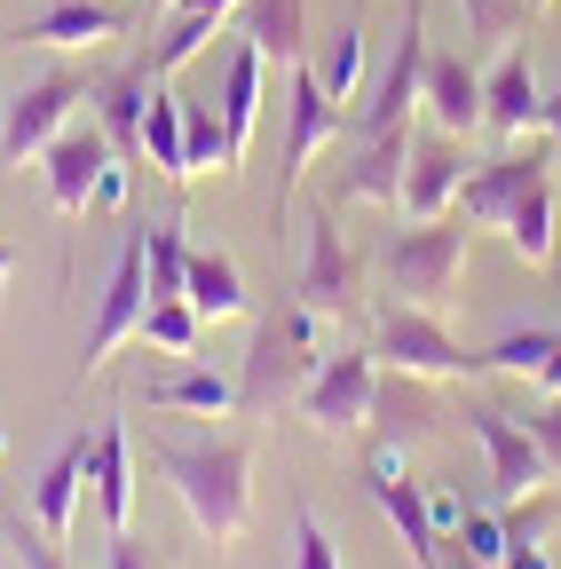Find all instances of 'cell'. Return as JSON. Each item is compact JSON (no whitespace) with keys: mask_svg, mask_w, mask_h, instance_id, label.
Segmentation results:
<instances>
[{"mask_svg":"<svg viewBox=\"0 0 561 569\" xmlns=\"http://www.w3.org/2000/svg\"><path fill=\"white\" fill-rule=\"evenodd\" d=\"M317 80H324L332 103H357V96H364V24L332 32V48L317 56Z\"/></svg>","mask_w":561,"mask_h":569,"instance_id":"obj_33","label":"cell"},{"mask_svg":"<svg viewBox=\"0 0 561 569\" xmlns=\"http://www.w3.org/2000/svg\"><path fill=\"white\" fill-rule=\"evenodd\" d=\"M545 159H561V151L538 134L530 151H507V159L474 167V174L459 182V213H467L474 230H507V213L522 206V190H530V182H545Z\"/></svg>","mask_w":561,"mask_h":569,"instance_id":"obj_12","label":"cell"},{"mask_svg":"<svg viewBox=\"0 0 561 569\" xmlns=\"http://www.w3.org/2000/svg\"><path fill=\"white\" fill-rule=\"evenodd\" d=\"M127 17L111 9V0H56V9L24 32H9L17 48H96V40H119Z\"/></svg>","mask_w":561,"mask_h":569,"instance_id":"obj_22","label":"cell"},{"mask_svg":"<svg viewBox=\"0 0 561 569\" xmlns=\"http://www.w3.org/2000/svg\"><path fill=\"white\" fill-rule=\"evenodd\" d=\"M143 396H151V411H190V419H230L238 411V380L198 372V365H182L167 380H143Z\"/></svg>","mask_w":561,"mask_h":569,"instance_id":"obj_24","label":"cell"},{"mask_svg":"<svg viewBox=\"0 0 561 569\" xmlns=\"http://www.w3.org/2000/svg\"><path fill=\"white\" fill-rule=\"evenodd\" d=\"M143 159L167 182H190V119H182V96L167 80L151 88V111H143Z\"/></svg>","mask_w":561,"mask_h":569,"instance_id":"obj_26","label":"cell"},{"mask_svg":"<svg viewBox=\"0 0 561 569\" xmlns=\"http://www.w3.org/2000/svg\"><path fill=\"white\" fill-rule=\"evenodd\" d=\"M553 261H561V238H553Z\"/></svg>","mask_w":561,"mask_h":569,"instance_id":"obj_52","label":"cell"},{"mask_svg":"<svg viewBox=\"0 0 561 569\" xmlns=\"http://www.w3.org/2000/svg\"><path fill=\"white\" fill-rule=\"evenodd\" d=\"M482 127H499V134H545V88H538V71H530V48H499V63L482 71Z\"/></svg>","mask_w":561,"mask_h":569,"instance_id":"obj_15","label":"cell"},{"mask_svg":"<svg viewBox=\"0 0 561 569\" xmlns=\"http://www.w3.org/2000/svg\"><path fill=\"white\" fill-rule=\"evenodd\" d=\"M403 167H411V127H388V134H364L357 159L340 174V198H380V206H403Z\"/></svg>","mask_w":561,"mask_h":569,"instance_id":"obj_20","label":"cell"},{"mask_svg":"<svg viewBox=\"0 0 561 569\" xmlns=\"http://www.w3.org/2000/svg\"><path fill=\"white\" fill-rule=\"evenodd\" d=\"M507 569H553V561H545V546H514V553H507Z\"/></svg>","mask_w":561,"mask_h":569,"instance_id":"obj_46","label":"cell"},{"mask_svg":"<svg viewBox=\"0 0 561 569\" xmlns=\"http://www.w3.org/2000/svg\"><path fill=\"white\" fill-rule=\"evenodd\" d=\"M17 553H24V569H72V561L56 553V538H40V522L24 507H17Z\"/></svg>","mask_w":561,"mask_h":569,"instance_id":"obj_41","label":"cell"},{"mask_svg":"<svg viewBox=\"0 0 561 569\" xmlns=\"http://www.w3.org/2000/svg\"><path fill=\"white\" fill-rule=\"evenodd\" d=\"M428 17L419 9H403V40H395V56H388V71L372 80V96H364V111H357V134H388V127H411V111L428 103Z\"/></svg>","mask_w":561,"mask_h":569,"instance_id":"obj_6","label":"cell"},{"mask_svg":"<svg viewBox=\"0 0 561 569\" xmlns=\"http://www.w3.org/2000/svg\"><path fill=\"white\" fill-rule=\"evenodd\" d=\"M134 340H151L159 356H198V340H206V317L174 293V301H151L143 309V332H134Z\"/></svg>","mask_w":561,"mask_h":569,"instance_id":"obj_31","label":"cell"},{"mask_svg":"<svg viewBox=\"0 0 561 569\" xmlns=\"http://www.w3.org/2000/svg\"><path fill=\"white\" fill-rule=\"evenodd\" d=\"M459 553H467L474 569H507V553H514V538H507V507H467Z\"/></svg>","mask_w":561,"mask_h":569,"instance_id":"obj_36","label":"cell"},{"mask_svg":"<svg viewBox=\"0 0 561 569\" xmlns=\"http://www.w3.org/2000/svg\"><path fill=\"white\" fill-rule=\"evenodd\" d=\"M182 119H190V174H206V167H238L222 111H206V103H182Z\"/></svg>","mask_w":561,"mask_h":569,"instance_id":"obj_37","label":"cell"},{"mask_svg":"<svg viewBox=\"0 0 561 569\" xmlns=\"http://www.w3.org/2000/svg\"><path fill=\"white\" fill-rule=\"evenodd\" d=\"M261 48L253 40H238L230 48V63H222V127H230V151L246 159V142H253V127H261Z\"/></svg>","mask_w":561,"mask_h":569,"instance_id":"obj_23","label":"cell"},{"mask_svg":"<svg viewBox=\"0 0 561 569\" xmlns=\"http://www.w3.org/2000/svg\"><path fill=\"white\" fill-rule=\"evenodd\" d=\"M545 348H553V325L507 332V340H490V348H482V372H507V380H538V365H545Z\"/></svg>","mask_w":561,"mask_h":569,"instance_id":"obj_35","label":"cell"},{"mask_svg":"<svg viewBox=\"0 0 561 569\" xmlns=\"http://www.w3.org/2000/svg\"><path fill=\"white\" fill-rule=\"evenodd\" d=\"M467 246H474V222L451 206L435 213V222H411L395 246H388V277H395V293L411 309H451L459 301V277H467Z\"/></svg>","mask_w":561,"mask_h":569,"instance_id":"obj_3","label":"cell"},{"mask_svg":"<svg viewBox=\"0 0 561 569\" xmlns=\"http://www.w3.org/2000/svg\"><path fill=\"white\" fill-rule=\"evenodd\" d=\"M545 142H553V151H561V88L545 96Z\"/></svg>","mask_w":561,"mask_h":569,"instance_id":"obj_47","label":"cell"},{"mask_svg":"<svg viewBox=\"0 0 561 569\" xmlns=\"http://www.w3.org/2000/svg\"><path fill=\"white\" fill-rule=\"evenodd\" d=\"M143 253H151V301H174L190 284V246H182V222H151L143 230Z\"/></svg>","mask_w":561,"mask_h":569,"instance_id":"obj_34","label":"cell"},{"mask_svg":"<svg viewBox=\"0 0 561 569\" xmlns=\"http://www.w3.org/2000/svg\"><path fill=\"white\" fill-rule=\"evenodd\" d=\"M372 396H380V365L364 348H332L324 372L301 388V419L317 436H357V427H372Z\"/></svg>","mask_w":561,"mask_h":569,"instance_id":"obj_5","label":"cell"},{"mask_svg":"<svg viewBox=\"0 0 561 569\" xmlns=\"http://www.w3.org/2000/svg\"><path fill=\"white\" fill-rule=\"evenodd\" d=\"M545 530H553V507H545V498H538V507H530V498H514V507H507V538H514V546H545Z\"/></svg>","mask_w":561,"mask_h":569,"instance_id":"obj_40","label":"cell"},{"mask_svg":"<svg viewBox=\"0 0 561 569\" xmlns=\"http://www.w3.org/2000/svg\"><path fill=\"white\" fill-rule=\"evenodd\" d=\"M143 309H151V253H143V238H127V253H119V269L103 284V309L88 325V372H103L111 356L143 332Z\"/></svg>","mask_w":561,"mask_h":569,"instance_id":"obj_10","label":"cell"},{"mask_svg":"<svg viewBox=\"0 0 561 569\" xmlns=\"http://www.w3.org/2000/svg\"><path fill=\"white\" fill-rule=\"evenodd\" d=\"M88 467H96V443H63L48 467H40V482H32V498H17V507L40 522V538H72V522H80V498H88Z\"/></svg>","mask_w":561,"mask_h":569,"instance_id":"obj_17","label":"cell"},{"mask_svg":"<svg viewBox=\"0 0 561 569\" xmlns=\"http://www.w3.org/2000/svg\"><path fill=\"white\" fill-rule=\"evenodd\" d=\"M467 427H474V443H482V459H490V498H499V507H514V498H530V490H545V482H553L545 443L530 436V427H514L507 411L474 403V411H467Z\"/></svg>","mask_w":561,"mask_h":569,"instance_id":"obj_7","label":"cell"},{"mask_svg":"<svg viewBox=\"0 0 561 569\" xmlns=\"http://www.w3.org/2000/svg\"><path fill=\"white\" fill-rule=\"evenodd\" d=\"M214 32H222V17H206V9H167V32H159V48H151V71H159V80H167V71H182Z\"/></svg>","mask_w":561,"mask_h":569,"instance_id":"obj_32","label":"cell"},{"mask_svg":"<svg viewBox=\"0 0 561 569\" xmlns=\"http://www.w3.org/2000/svg\"><path fill=\"white\" fill-rule=\"evenodd\" d=\"M127 190H134V159H119V151H111V159H103V174H96V198H88V206H96V213H119V206H127Z\"/></svg>","mask_w":561,"mask_h":569,"instance_id":"obj_39","label":"cell"},{"mask_svg":"<svg viewBox=\"0 0 561 569\" xmlns=\"http://www.w3.org/2000/svg\"><path fill=\"white\" fill-rule=\"evenodd\" d=\"M364 482H372V498H380V515L395 522L403 553H411L419 569H443V538H435V515H428V482H411V467H403L395 443H380V451L364 459Z\"/></svg>","mask_w":561,"mask_h":569,"instance_id":"obj_8","label":"cell"},{"mask_svg":"<svg viewBox=\"0 0 561 569\" xmlns=\"http://www.w3.org/2000/svg\"><path fill=\"white\" fill-rule=\"evenodd\" d=\"M530 436L545 443V459H553V482H561V396H545V411L530 419Z\"/></svg>","mask_w":561,"mask_h":569,"instance_id":"obj_43","label":"cell"},{"mask_svg":"<svg viewBox=\"0 0 561 569\" xmlns=\"http://www.w3.org/2000/svg\"><path fill=\"white\" fill-rule=\"evenodd\" d=\"M340 111L317 80V63H285V190L309 174V159L324 151V142H340Z\"/></svg>","mask_w":561,"mask_h":569,"instance_id":"obj_13","label":"cell"},{"mask_svg":"<svg viewBox=\"0 0 561 569\" xmlns=\"http://www.w3.org/2000/svg\"><path fill=\"white\" fill-rule=\"evenodd\" d=\"M428 111L443 134H474L482 127V63L474 56H428Z\"/></svg>","mask_w":561,"mask_h":569,"instance_id":"obj_19","label":"cell"},{"mask_svg":"<svg viewBox=\"0 0 561 569\" xmlns=\"http://www.w3.org/2000/svg\"><path fill=\"white\" fill-rule=\"evenodd\" d=\"M293 569H340V546H332V530L317 522V507L293 515Z\"/></svg>","mask_w":561,"mask_h":569,"instance_id":"obj_38","label":"cell"},{"mask_svg":"<svg viewBox=\"0 0 561 569\" xmlns=\"http://www.w3.org/2000/svg\"><path fill=\"white\" fill-rule=\"evenodd\" d=\"M151 459L174 482V498L190 507L206 546L246 538V522H253V451L238 436H222V443H151Z\"/></svg>","mask_w":561,"mask_h":569,"instance_id":"obj_1","label":"cell"},{"mask_svg":"<svg viewBox=\"0 0 561 569\" xmlns=\"http://www.w3.org/2000/svg\"><path fill=\"white\" fill-rule=\"evenodd\" d=\"M111 569H151V553H143V538H134V530L111 538Z\"/></svg>","mask_w":561,"mask_h":569,"instance_id":"obj_44","label":"cell"},{"mask_svg":"<svg viewBox=\"0 0 561 569\" xmlns=\"http://www.w3.org/2000/svg\"><path fill=\"white\" fill-rule=\"evenodd\" d=\"M9 277H17V246L0 238V293H9Z\"/></svg>","mask_w":561,"mask_h":569,"instance_id":"obj_48","label":"cell"},{"mask_svg":"<svg viewBox=\"0 0 561 569\" xmlns=\"http://www.w3.org/2000/svg\"><path fill=\"white\" fill-rule=\"evenodd\" d=\"M0 451H9V427H0Z\"/></svg>","mask_w":561,"mask_h":569,"instance_id":"obj_51","label":"cell"},{"mask_svg":"<svg viewBox=\"0 0 561 569\" xmlns=\"http://www.w3.org/2000/svg\"><path fill=\"white\" fill-rule=\"evenodd\" d=\"M88 482H96V515H103V530L119 538V530L134 522V443H127V419H103Z\"/></svg>","mask_w":561,"mask_h":569,"instance_id":"obj_21","label":"cell"},{"mask_svg":"<svg viewBox=\"0 0 561 569\" xmlns=\"http://www.w3.org/2000/svg\"><path fill=\"white\" fill-rule=\"evenodd\" d=\"M324 356H332V317L324 309L293 301V309L261 317L253 356H246V380H238V411H277L285 396H301L324 372Z\"/></svg>","mask_w":561,"mask_h":569,"instance_id":"obj_2","label":"cell"},{"mask_svg":"<svg viewBox=\"0 0 561 569\" xmlns=\"http://www.w3.org/2000/svg\"><path fill=\"white\" fill-rule=\"evenodd\" d=\"M459 17H467V56H499L530 24V0H459Z\"/></svg>","mask_w":561,"mask_h":569,"instance_id":"obj_30","label":"cell"},{"mask_svg":"<svg viewBox=\"0 0 561 569\" xmlns=\"http://www.w3.org/2000/svg\"><path fill=\"white\" fill-rule=\"evenodd\" d=\"M40 159H48V206H56V213H88L96 174H103V159H111V134H103V119H72Z\"/></svg>","mask_w":561,"mask_h":569,"instance_id":"obj_16","label":"cell"},{"mask_svg":"<svg viewBox=\"0 0 561 569\" xmlns=\"http://www.w3.org/2000/svg\"><path fill=\"white\" fill-rule=\"evenodd\" d=\"M380 356L395 372H419V380H474L482 372V356H467L435 309H411V301L380 309Z\"/></svg>","mask_w":561,"mask_h":569,"instance_id":"obj_4","label":"cell"},{"mask_svg":"<svg viewBox=\"0 0 561 569\" xmlns=\"http://www.w3.org/2000/svg\"><path fill=\"white\" fill-rule=\"evenodd\" d=\"M538 388H545V396H561V332H553V348H545V365H538Z\"/></svg>","mask_w":561,"mask_h":569,"instance_id":"obj_45","label":"cell"},{"mask_svg":"<svg viewBox=\"0 0 561 569\" xmlns=\"http://www.w3.org/2000/svg\"><path fill=\"white\" fill-rule=\"evenodd\" d=\"M428 515H435V538L451 546V538L467 530V498H459V490H428Z\"/></svg>","mask_w":561,"mask_h":569,"instance_id":"obj_42","label":"cell"},{"mask_svg":"<svg viewBox=\"0 0 561 569\" xmlns=\"http://www.w3.org/2000/svg\"><path fill=\"white\" fill-rule=\"evenodd\" d=\"M459 182H467V151L459 134H411V167H403V222H435V213L459 206Z\"/></svg>","mask_w":561,"mask_h":569,"instance_id":"obj_14","label":"cell"},{"mask_svg":"<svg viewBox=\"0 0 561 569\" xmlns=\"http://www.w3.org/2000/svg\"><path fill=\"white\" fill-rule=\"evenodd\" d=\"M80 103H88V80H72V71H48V80H32V88L9 103V127H0V159H9V167L40 159L48 142L80 119Z\"/></svg>","mask_w":561,"mask_h":569,"instance_id":"obj_9","label":"cell"},{"mask_svg":"<svg viewBox=\"0 0 561 569\" xmlns=\"http://www.w3.org/2000/svg\"><path fill=\"white\" fill-rule=\"evenodd\" d=\"M553 238H561V222H553V174H545V182H530L522 206L507 213V246L538 269V261H553Z\"/></svg>","mask_w":561,"mask_h":569,"instance_id":"obj_29","label":"cell"},{"mask_svg":"<svg viewBox=\"0 0 561 569\" xmlns=\"http://www.w3.org/2000/svg\"><path fill=\"white\" fill-rule=\"evenodd\" d=\"M151 88H159V71H151V56H134L127 71H111V80H103V88L88 96L119 159H134V151H143V111H151Z\"/></svg>","mask_w":561,"mask_h":569,"instance_id":"obj_18","label":"cell"},{"mask_svg":"<svg viewBox=\"0 0 561 569\" xmlns=\"http://www.w3.org/2000/svg\"><path fill=\"white\" fill-rule=\"evenodd\" d=\"M293 293H301L309 309H324V317H348V309L364 301V261L348 253L332 206L309 213V261H301V284H293Z\"/></svg>","mask_w":561,"mask_h":569,"instance_id":"obj_11","label":"cell"},{"mask_svg":"<svg viewBox=\"0 0 561 569\" xmlns=\"http://www.w3.org/2000/svg\"><path fill=\"white\" fill-rule=\"evenodd\" d=\"M0 569H9V561H0Z\"/></svg>","mask_w":561,"mask_h":569,"instance_id":"obj_53","label":"cell"},{"mask_svg":"<svg viewBox=\"0 0 561 569\" xmlns=\"http://www.w3.org/2000/svg\"><path fill=\"white\" fill-rule=\"evenodd\" d=\"M301 9H309V0H246V9H238V40H253L277 63H301Z\"/></svg>","mask_w":561,"mask_h":569,"instance_id":"obj_28","label":"cell"},{"mask_svg":"<svg viewBox=\"0 0 561 569\" xmlns=\"http://www.w3.org/2000/svg\"><path fill=\"white\" fill-rule=\"evenodd\" d=\"M372 419L388 427V436H403V443H419V436H435V380H419V372H388L380 380V396H372Z\"/></svg>","mask_w":561,"mask_h":569,"instance_id":"obj_25","label":"cell"},{"mask_svg":"<svg viewBox=\"0 0 561 569\" xmlns=\"http://www.w3.org/2000/svg\"><path fill=\"white\" fill-rule=\"evenodd\" d=\"M143 9H151V17H167V9H174V0H143Z\"/></svg>","mask_w":561,"mask_h":569,"instance_id":"obj_49","label":"cell"},{"mask_svg":"<svg viewBox=\"0 0 561 569\" xmlns=\"http://www.w3.org/2000/svg\"><path fill=\"white\" fill-rule=\"evenodd\" d=\"M182 301L206 317V325H230V317H246L253 301H246V277H238V261L230 253H190V284H182Z\"/></svg>","mask_w":561,"mask_h":569,"instance_id":"obj_27","label":"cell"},{"mask_svg":"<svg viewBox=\"0 0 561 569\" xmlns=\"http://www.w3.org/2000/svg\"><path fill=\"white\" fill-rule=\"evenodd\" d=\"M545 9H553V0H530V17H545Z\"/></svg>","mask_w":561,"mask_h":569,"instance_id":"obj_50","label":"cell"}]
</instances>
